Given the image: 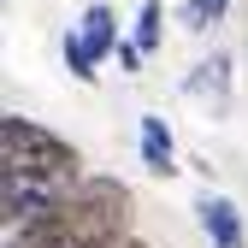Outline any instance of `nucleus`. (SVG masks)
<instances>
[{"mask_svg":"<svg viewBox=\"0 0 248 248\" xmlns=\"http://www.w3.org/2000/svg\"><path fill=\"white\" fill-rule=\"evenodd\" d=\"M0 166H6V171H24V177H65V183L83 177V171H77V166H83L77 148H71L65 136L42 130V124L18 118V112L0 118Z\"/></svg>","mask_w":248,"mask_h":248,"instance_id":"1","label":"nucleus"},{"mask_svg":"<svg viewBox=\"0 0 248 248\" xmlns=\"http://www.w3.org/2000/svg\"><path fill=\"white\" fill-rule=\"evenodd\" d=\"M65 189H71L65 177H24V171H6V177H0V195H6V225L47 219V213L65 201Z\"/></svg>","mask_w":248,"mask_h":248,"instance_id":"2","label":"nucleus"},{"mask_svg":"<svg viewBox=\"0 0 248 248\" xmlns=\"http://www.w3.org/2000/svg\"><path fill=\"white\" fill-rule=\"evenodd\" d=\"M195 213H201V231H207V242H213V248H248L236 201H225V195H201V201H195Z\"/></svg>","mask_w":248,"mask_h":248,"instance_id":"3","label":"nucleus"},{"mask_svg":"<svg viewBox=\"0 0 248 248\" xmlns=\"http://www.w3.org/2000/svg\"><path fill=\"white\" fill-rule=\"evenodd\" d=\"M189 95H195L201 107H213V118L231 107V53H225V47L213 53V59H201V65H195V77H189Z\"/></svg>","mask_w":248,"mask_h":248,"instance_id":"4","label":"nucleus"},{"mask_svg":"<svg viewBox=\"0 0 248 248\" xmlns=\"http://www.w3.org/2000/svg\"><path fill=\"white\" fill-rule=\"evenodd\" d=\"M142 166L154 171V177H171L177 171V142H171V130H166V118H142Z\"/></svg>","mask_w":248,"mask_h":248,"instance_id":"5","label":"nucleus"},{"mask_svg":"<svg viewBox=\"0 0 248 248\" xmlns=\"http://www.w3.org/2000/svg\"><path fill=\"white\" fill-rule=\"evenodd\" d=\"M77 36H83V47L95 53V59L118 53V18H112V6H89L83 24H77Z\"/></svg>","mask_w":248,"mask_h":248,"instance_id":"6","label":"nucleus"},{"mask_svg":"<svg viewBox=\"0 0 248 248\" xmlns=\"http://www.w3.org/2000/svg\"><path fill=\"white\" fill-rule=\"evenodd\" d=\"M225 6L231 0H189V6H183V30H213L225 18Z\"/></svg>","mask_w":248,"mask_h":248,"instance_id":"7","label":"nucleus"},{"mask_svg":"<svg viewBox=\"0 0 248 248\" xmlns=\"http://www.w3.org/2000/svg\"><path fill=\"white\" fill-rule=\"evenodd\" d=\"M136 47L154 53L160 47V0H142V18H136Z\"/></svg>","mask_w":248,"mask_h":248,"instance_id":"8","label":"nucleus"},{"mask_svg":"<svg viewBox=\"0 0 248 248\" xmlns=\"http://www.w3.org/2000/svg\"><path fill=\"white\" fill-rule=\"evenodd\" d=\"M65 65H71V77H83V83H95V65L101 59L83 47V36H65Z\"/></svg>","mask_w":248,"mask_h":248,"instance_id":"9","label":"nucleus"},{"mask_svg":"<svg viewBox=\"0 0 248 248\" xmlns=\"http://www.w3.org/2000/svg\"><path fill=\"white\" fill-rule=\"evenodd\" d=\"M142 59H148V53H142L136 42H118V65H124V71H142Z\"/></svg>","mask_w":248,"mask_h":248,"instance_id":"10","label":"nucleus"},{"mask_svg":"<svg viewBox=\"0 0 248 248\" xmlns=\"http://www.w3.org/2000/svg\"><path fill=\"white\" fill-rule=\"evenodd\" d=\"M101 248H148V242H136L130 231H124V236H112V242H101Z\"/></svg>","mask_w":248,"mask_h":248,"instance_id":"11","label":"nucleus"},{"mask_svg":"<svg viewBox=\"0 0 248 248\" xmlns=\"http://www.w3.org/2000/svg\"><path fill=\"white\" fill-rule=\"evenodd\" d=\"M6 248H24V242H18V236H6Z\"/></svg>","mask_w":248,"mask_h":248,"instance_id":"12","label":"nucleus"}]
</instances>
